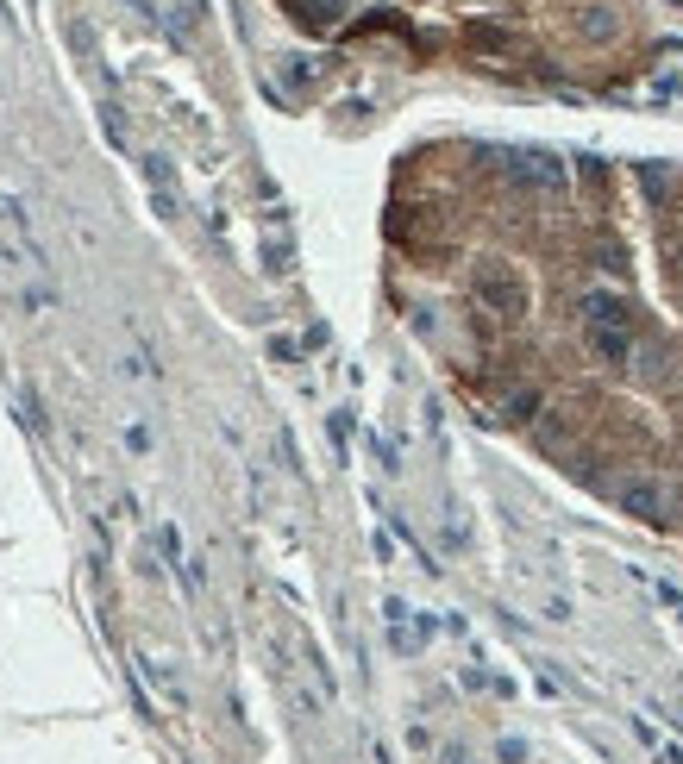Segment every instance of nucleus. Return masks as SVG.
<instances>
[{
    "label": "nucleus",
    "instance_id": "7ed1b4c3",
    "mask_svg": "<svg viewBox=\"0 0 683 764\" xmlns=\"http://www.w3.org/2000/svg\"><path fill=\"white\" fill-rule=\"evenodd\" d=\"M470 301H477L483 314L521 320V314H527V282H521L515 263H502V257H477V263H470Z\"/></svg>",
    "mask_w": 683,
    "mask_h": 764
},
{
    "label": "nucleus",
    "instance_id": "423d86ee",
    "mask_svg": "<svg viewBox=\"0 0 683 764\" xmlns=\"http://www.w3.org/2000/svg\"><path fill=\"white\" fill-rule=\"evenodd\" d=\"M383 621H389V645H396L402 658H414V651L433 639V621H414L408 602H383Z\"/></svg>",
    "mask_w": 683,
    "mask_h": 764
},
{
    "label": "nucleus",
    "instance_id": "f03ea898",
    "mask_svg": "<svg viewBox=\"0 0 683 764\" xmlns=\"http://www.w3.org/2000/svg\"><path fill=\"white\" fill-rule=\"evenodd\" d=\"M583 345L602 364H627L633 358V314H627L621 295H608V288H589L583 295Z\"/></svg>",
    "mask_w": 683,
    "mask_h": 764
},
{
    "label": "nucleus",
    "instance_id": "1a4fd4ad",
    "mask_svg": "<svg viewBox=\"0 0 683 764\" xmlns=\"http://www.w3.org/2000/svg\"><path fill=\"white\" fill-rule=\"evenodd\" d=\"M640 188H646L652 201H665V195H671V169H665V163H640Z\"/></svg>",
    "mask_w": 683,
    "mask_h": 764
},
{
    "label": "nucleus",
    "instance_id": "39448f33",
    "mask_svg": "<svg viewBox=\"0 0 683 764\" xmlns=\"http://www.w3.org/2000/svg\"><path fill=\"white\" fill-rule=\"evenodd\" d=\"M138 169H144V188H150L157 214H163V220H176V214H182V188H176V169H169V157L144 150V157H138Z\"/></svg>",
    "mask_w": 683,
    "mask_h": 764
},
{
    "label": "nucleus",
    "instance_id": "6e6552de",
    "mask_svg": "<svg viewBox=\"0 0 683 764\" xmlns=\"http://www.w3.org/2000/svg\"><path fill=\"white\" fill-rule=\"evenodd\" d=\"M132 664H138V677H144V683H150V689H157V696H163V702H169V708H182V702H188V696H182V683H176V670H169V664H157V658H144V651H138Z\"/></svg>",
    "mask_w": 683,
    "mask_h": 764
},
{
    "label": "nucleus",
    "instance_id": "f8f14e48",
    "mask_svg": "<svg viewBox=\"0 0 683 764\" xmlns=\"http://www.w3.org/2000/svg\"><path fill=\"white\" fill-rule=\"evenodd\" d=\"M608 25H615V19H602V6H589V19H583V32H589V38H602Z\"/></svg>",
    "mask_w": 683,
    "mask_h": 764
},
{
    "label": "nucleus",
    "instance_id": "20e7f679",
    "mask_svg": "<svg viewBox=\"0 0 683 764\" xmlns=\"http://www.w3.org/2000/svg\"><path fill=\"white\" fill-rule=\"evenodd\" d=\"M502 176H508L515 188H540V195H558V188L570 182L564 157H551V150H540V144H515V150H502Z\"/></svg>",
    "mask_w": 683,
    "mask_h": 764
},
{
    "label": "nucleus",
    "instance_id": "f257e3e1",
    "mask_svg": "<svg viewBox=\"0 0 683 764\" xmlns=\"http://www.w3.org/2000/svg\"><path fill=\"white\" fill-rule=\"evenodd\" d=\"M0 301L19 314H57V282H50V257L32 239L25 214L13 201H0Z\"/></svg>",
    "mask_w": 683,
    "mask_h": 764
},
{
    "label": "nucleus",
    "instance_id": "9d476101",
    "mask_svg": "<svg viewBox=\"0 0 683 764\" xmlns=\"http://www.w3.org/2000/svg\"><path fill=\"white\" fill-rule=\"evenodd\" d=\"M120 377H126V382H150V377H157V364H150L144 351H126V358H120Z\"/></svg>",
    "mask_w": 683,
    "mask_h": 764
},
{
    "label": "nucleus",
    "instance_id": "0eeeda50",
    "mask_svg": "<svg viewBox=\"0 0 683 764\" xmlns=\"http://www.w3.org/2000/svg\"><path fill=\"white\" fill-rule=\"evenodd\" d=\"M615 502H621L627 514H640V520H665V514H671V496H665L659 483H621Z\"/></svg>",
    "mask_w": 683,
    "mask_h": 764
},
{
    "label": "nucleus",
    "instance_id": "ddd939ff",
    "mask_svg": "<svg viewBox=\"0 0 683 764\" xmlns=\"http://www.w3.org/2000/svg\"><path fill=\"white\" fill-rule=\"evenodd\" d=\"M176 6H182V19H188V25L201 19V0H176Z\"/></svg>",
    "mask_w": 683,
    "mask_h": 764
},
{
    "label": "nucleus",
    "instance_id": "9b49d317",
    "mask_svg": "<svg viewBox=\"0 0 683 764\" xmlns=\"http://www.w3.org/2000/svg\"><path fill=\"white\" fill-rule=\"evenodd\" d=\"M533 407H540V395H533V388H521V395H515V401H508V420H527V414H533Z\"/></svg>",
    "mask_w": 683,
    "mask_h": 764
},
{
    "label": "nucleus",
    "instance_id": "4468645a",
    "mask_svg": "<svg viewBox=\"0 0 683 764\" xmlns=\"http://www.w3.org/2000/svg\"><path fill=\"white\" fill-rule=\"evenodd\" d=\"M445 764H477V759H464V752H445Z\"/></svg>",
    "mask_w": 683,
    "mask_h": 764
}]
</instances>
